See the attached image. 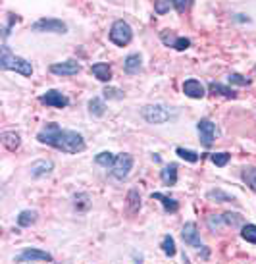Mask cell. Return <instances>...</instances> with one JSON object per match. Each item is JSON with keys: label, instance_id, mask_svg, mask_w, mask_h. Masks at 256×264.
Here are the masks:
<instances>
[{"label": "cell", "instance_id": "cell-1", "mask_svg": "<svg viewBox=\"0 0 256 264\" xmlns=\"http://www.w3.org/2000/svg\"><path fill=\"white\" fill-rule=\"evenodd\" d=\"M37 139L44 145H50L67 154H77L85 151V139L83 135L71 130H62L58 124H46L41 132L37 133Z\"/></svg>", "mask_w": 256, "mask_h": 264}, {"label": "cell", "instance_id": "cell-2", "mask_svg": "<svg viewBox=\"0 0 256 264\" xmlns=\"http://www.w3.org/2000/svg\"><path fill=\"white\" fill-rule=\"evenodd\" d=\"M0 66H2V69H10V71H18V73H21V75H25V77H31V73H33L31 62H27L25 58H20V56L12 54V52H10V48H8L6 44L2 46V56H0Z\"/></svg>", "mask_w": 256, "mask_h": 264}, {"label": "cell", "instance_id": "cell-3", "mask_svg": "<svg viewBox=\"0 0 256 264\" xmlns=\"http://www.w3.org/2000/svg\"><path fill=\"white\" fill-rule=\"evenodd\" d=\"M141 114H143V118L149 122V124H154V126H160V124H166V122H170L175 114L170 110V106H166V104H149V106H145L143 110H141Z\"/></svg>", "mask_w": 256, "mask_h": 264}, {"label": "cell", "instance_id": "cell-4", "mask_svg": "<svg viewBox=\"0 0 256 264\" xmlns=\"http://www.w3.org/2000/svg\"><path fill=\"white\" fill-rule=\"evenodd\" d=\"M133 39V31H131V25L124 20H116L112 23V29H110V41L118 46H126L131 43Z\"/></svg>", "mask_w": 256, "mask_h": 264}, {"label": "cell", "instance_id": "cell-5", "mask_svg": "<svg viewBox=\"0 0 256 264\" xmlns=\"http://www.w3.org/2000/svg\"><path fill=\"white\" fill-rule=\"evenodd\" d=\"M33 31L37 33H58L64 35L67 31V25H65L62 20H52V18H43L39 22H35L31 25Z\"/></svg>", "mask_w": 256, "mask_h": 264}, {"label": "cell", "instance_id": "cell-6", "mask_svg": "<svg viewBox=\"0 0 256 264\" xmlns=\"http://www.w3.org/2000/svg\"><path fill=\"white\" fill-rule=\"evenodd\" d=\"M131 168H133V156L128 154V153H122V154L116 156V162L112 166V176H114L116 179L124 181L129 176Z\"/></svg>", "mask_w": 256, "mask_h": 264}, {"label": "cell", "instance_id": "cell-7", "mask_svg": "<svg viewBox=\"0 0 256 264\" xmlns=\"http://www.w3.org/2000/svg\"><path fill=\"white\" fill-rule=\"evenodd\" d=\"M196 132H198V137H200V143L204 147H210L216 139V124H212L210 120H200L196 124Z\"/></svg>", "mask_w": 256, "mask_h": 264}, {"label": "cell", "instance_id": "cell-8", "mask_svg": "<svg viewBox=\"0 0 256 264\" xmlns=\"http://www.w3.org/2000/svg\"><path fill=\"white\" fill-rule=\"evenodd\" d=\"M39 102H43V104H46V106H52V108H65L67 104H69V99L62 95L60 91H56V89H50V91H46L43 97H39Z\"/></svg>", "mask_w": 256, "mask_h": 264}, {"label": "cell", "instance_id": "cell-9", "mask_svg": "<svg viewBox=\"0 0 256 264\" xmlns=\"http://www.w3.org/2000/svg\"><path fill=\"white\" fill-rule=\"evenodd\" d=\"M18 263H35V261H46V263H52V255L46 253V251H41V249H25L23 253H20L16 257Z\"/></svg>", "mask_w": 256, "mask_h": 264}, {"label": "cell", "instance_id": "cell-10", "mask_svg": "<svg viewBox=\"0 0 256 264\" xmlns=\"http://www.w3.org/2000/svg\"><path fill=\"white\" fill-rule=\"evenodd\" d=\"M181 237H183V241H185L187 245H191V247H194V249H200V247H202V243H200V235H198V228H196V224H194V222H187V224L183 226Z\"/></svg>", "mask_w": 256, "mask_h": 264}, {"label": "cell", "instance_id": "cell-11", "mask_svg": "<svg viewBox=\"0 0 256 264\" xmlns=\"http://www.w3.org/2000/svg\"><path fill=\"white\" fill-rule=\"evenodd\" d=\"M81 66L75 62V60H67V62H60V64H52L50 71L56 73V75H75L79 73Z\"/></svg>", "mask_w": 256, "mask_h": 264}, {"label": "cell", "instance_id": "cell-12", "mask_svg": "<svg viewBox=\"0 0 256 264\" xmlns=\"http://www.w3.org/2000/svg\"><path fill=\"white\" fill-rule=\"evenodd\" d=\"M183 93H185L187 97H191V99H202V97L206 95L202 83L196 81V79H187V81L183 83Z\"/></svg>", "mask_w": 256, "mask_h": 264}, {"label": "cell", "instance_id": "cell-13", "mask_svg": "<svg viewBox=\"0 0 256 264\" xmlns=\"http://www.w3.org/2000/svg\"><path fill=\"white\" fill-rule=\"evenodd\" d=\"M160 179L164 185H175L177 183V164H168L160 170Z\"/></svg>", "mask_w": 256, "mask_h": 264}, {"label": "cell", "instance_id": "cell-14", "mask_svg": "<svg viewBox=\"0 0 256 264\" xmlns=\"http://www.w3.org/2000/svg\"><path fill=\"white\" fill-rule=\"evenodd\" d=\"M91 73L95 75L98 81H110L112 79V67L108 66L106 62H98V64H93L91 66Z\"/></svg>", "mask_w": 256, "mask_h": 264}, {"label": "cell", "instance_id": "cell-15", "mask_svg": "<svg viewBox=\"0 0 256 264\" xmlns=\"http://www.w3.org/2000/svg\"><path fill=\"white\" fill-rule=\"evenodd\" d=\"M52 168H54V164L50 160H37V162H33L29 170H31L33 177H44L52 172Z\"/></svg>", "mask_w": 256, "mask_h": 264}, {"label": "cell", "instance_id": "cell-16", "mask_svg": "<svg viewBox=\"0 0 256 264\" xmlns=\"http://www.w3.org/2000/svg\"><path fill=\"white\" fill-rule=\"evenodd\" d=\"M150 197L154 198V200H160L162 206H164V210H166L168 214H173V212H177V210H179V202H177L175 198L164 195V193H152Z\"/></svg>", "mask_w": 256, "mask_h": 264}, {"label": "cell", "instance_id": "cell-17", "mask_svg": "<svg viewBox=\"0 0 256 264\" xmlns=\"http://www.w3.org/2000/svg\"><path fill=\"white\" fill-rule=\"evenodd\" d=\"M208 91H210L212 95H220V97H225V99H237V93H235L233 89L225 87L222 83H216V81H212V83L208 85Z\"/></svg>", "mask_w": 256, "mask_h": 264}, {"label": "cell", "instance_id": "cell-18", "mask_svg": "<svg viewBox=\"0 0 256 264\" xmlns=\"http://www.w3.org/2000/svg\"><path fill=\"white\" fill-rule=\"evenodd\" d=\"M141 54H129L128 58H126V62H124V69H126V73L129 75H133V73H139L141 71Z\"/></svg>", "mask_w": 256, "mask_h": 264}, {"label": "cell", "instance_id": "cell-19", "mask_svg": "<svg viewBox=\"0 0 256 264\" xmlns=\"http://www.w3.org/2000/svg\"><path fill=\"white\" fill-rule=\"evenodd\" d=\"M21 139L16 132H4L2 133V145L8 149V151H16L20 147Z\"/></svg>", "mask_w": 256, "mask_h": 264}, {"label": "cell", "instance_id": "cell-20", "mask_svg": "<svg viewBox=\"0 0 256 264\" xmlns=\"http://www.w3.org/2000/svg\"><path fill=\"white\" fill-rule=\"evenodd\" d=\"M241 177H243V181H245L253 191H256V168L255 166H245V168L241 170Z\"/></svg>", "mask_w": 256, "mask_h": 264}, {"label": "cell", "instance_id": "cell-21", "mask_svg": "<svg viewBox=\"0 0 256 264\" xmlns=\"http://www.w3.org/2000/svg\"><path fill=\"white\" fill-rule=\"evenodd\" d=\"M37 222V212L35 210H21L20 216H18V224L21 228H29Z\"/></svg>", "mask_w": 256, "mask_h": 264}, {"label": "cell", "instance_id": "cell-22", "mask_svg": "<svg viewBox=\"0 0 256 264\" xmlns=\"http://www.w3.org/2000/svg\"><path fill=\"white\" fill-rule=\"evenodd\" d=\"M95 162L98 166H102V168H112V166H114V162H116V156H114L112 153L104 151V153H98V154H96Z\"/></svg>", "mask_w": 256, "mask_h": 264}, {"label": "cell", "instance_id": "cell-23", "mask_svg": "<svg viewBox=\"0 0 256 264\" xmlns=\"http://www.w3.org/2000/svg\"><path fill=\"white\" fill-rule=\"evenodd\" d=\"M224 216L225 226H231V228H243V216L239 212H225Z\"/></svg>", "mask_w": 256, "mask_h": 264}, {"label": "cell", "instance_id": "cell-24", "mask_svg": "<svg viewBox=\"0 0 256 264\" xmlns=\"http://www.w3.org/2000/svg\"><path fill=\"white\" fill-rule=\"evenodd\" d=\"M128 204L131 214H135V212L141 210V197H139V191L137 189H131L128 193Z\"/></svg>", "mask_w": 256, "mask_h": 264}, {"label": "cell", "instance_id": "cell-25", "mask_svg": "<svg viewBox=\"0 0 256 264\" xmlns=\"http://www.w3.org/2000/svg\"><path fill=\"white\" fill-rule=\"evenodd\" d=\"M206 197L210 198V200H216V202H235V197L224 193L222 189H212V191L206 193Z\"/></svg>", "mask_w": 256, "mask_h": 264}, {"label": "cell", "instance_id": "cell-26", "mask_svg": "<svg viewBox=\"0 0 256 264\" xmlns=\"http://www.w3.org/2000/svg\"><path fill=\"white\" fill-rule=\"evenodd\" d=\"M162 251H164V255L166 257H175V241H173V237L171 235H164V239H162Z\"/></svg>", "mask_w": 256, "mask_h": 264}, {"label": "cell", "instance_id": "cell-27", "mask_svg": "<svg viewBox=\"0 0 256 264\" xmlns=\"http://www.w3.org/2000/svg\"><path fill=\"white\" fill-rule=\"evenodd\" d=\"M241 237L249 243H255L256 245V226L255 224H243L241 228Z\"/></svg>", "mask_w": 256, "mask_h": 264}, {"label": "cell", "instance_id": "cell-28", "mask_svg": "<svg viewBox=\"0 0 256 264\" xmlns=\"http://www.w3.org/2000/svg\"><path fill=\"white\" fill-rule=\"evenodd\" d=\"M89 112L93 114V116H104V112H106V106H104V102L100 99H93L89 100Z\"/></svg>", "mask_w": 256, "mask_h": 264}, {"label": "cell", "instance_id": "cell-29", "mask_svg": "<svg viewBox=\"0 0 256 264\" xmlns=\"http://www.w3.org/2000/svg\"><path fill=\"white\" fill-rule=\"evenodd\" d=\"M175 153H177V156L179 158H183V160H187V162H198V153H194V151H189V149H183V147H177L175 149Z\"/></svg>", "mask_w": 256, "mask_h": 264}, {"label": "cell", "instance_id": "cell-30", "mask_svg": "<svg viewBox=\"0 0 256 264\" xmlns=\"http://www.w3.org/2000/svg\"><path fill=\"white\" fill-rule=\"evenodd\" d=\"M206 224H208V228L212 231H220L222 228L225 226L224 222V216H218V214H212V216H208V220H206Z\"/></svg>", "mask_w": 256, "mask_h": 264}, {"label": "cell", "instance_id": "cell-31", "mask_svg": "<svg viewBox=\"0 0 256 264\" xmlns=\"http://www.w3.org/2000/svg\"><path fill=\"white\" fill-rule=\"evenodd\" d=\"M73 204H75V208H77V210H85V208H89V204H91L89 195H87V193H77V195H73Z\"/></svg>", "mask_w": 256, "mask_h": 264}, {"label": "cell", "instance_id": "cell-32", "mask_svg": "<svg viewBox=\"0 0 256 264\" xmlns=\"http://www.w3.org/2000/svg\"><path fill=\"white\" fill-rule=\"evenodd\" d=\"M227 81H229V83H233V85H239V87H247V85H251V79H249V77H245V75H241V73H229Z\"/></svg>", "mask_w": 256, "mask_h": 264}, {"label": "cell", "instance_id": "cell-33", "mask_svg": "<svg viewBox=\"0 0 256 264\" xmlns=\"http://www.w3.org/2000/svg\"><path fill=\"white\" fill-rule=\"evenodd\" d=\"M229 158H231L229 153H214V154H210V160L216 166H220V168H224V166L229 162Z\"/></svg>", "mask_w": 256, "mask_h": 264}, {"label": "cell", "instance_id": "cell-34", "mask_svg": "<svg viewBox=\"0 0 256 264\" xmlns=\"http://www.w3.org/2000/svg\"><path fill=\"white\" fill-rule=\"evenodd\" d=\"M104 99H114V100H122L126 95H124V91H120V89H116V87H106L104 91Z\"/></svg>", "mask_w": 256, "mask_h": 264}, {"label": "cell", "instance_id": "cell-35", "mask_svg": "<svg viewBox=\"0 0 256 264\" xmlns=\"http://www.w3.org/2000/svg\"><path fill=\"white\" fill-rule=\"evenodd\" d=\"M170 4L179 12V14H183L185 10H189L192 4V0H170Z\"/></svg>", "mask_w": 256, "mask_h": 264}, {"label": "cell", "instance_id": "cell-36", "mask_svg": "<svg viewBox=\"0 0 256 264\" xmlns=\"http://www.w3.org/2000/svg\"><path fill=\"white\" fill-rule=\"evenodd\" d=\"M160 39H162V43H164V44H168V46H173V44H175V41H177V37L171 33V31H168V29H166V31H162Z\"/></svg>", "mask_w": 256, "mask_h": 264}, {"label": "cell", "instance_id": "cell-37", "mask_svg": "<svg viewBox=\"0 0 256 264\" xmlns=\"http://www.w3.org/2000/svg\"><path fill=\"white\" fill-rule=\"evenodd\" d=\"M189 46H191V41L185 39V37H177V41H175V44H173L175 50H187Z\"/></svg>", "mask_w": 256, "mask_h": 264}, {"label": "cell", "instance_id": "cell-38", "mask_svg": "<svg viewBox=\"0 0 256 264\" xmlns=\"http://www.w3.org/2000/svg\"><path fill=\"white\" fill-rule=\"evenodd\" d=\"M154 10H156L158 14H166V12L170 10V0H156Z\"/></svg>", "mask_w": 256, "mask_h": 264}]
</instances>
